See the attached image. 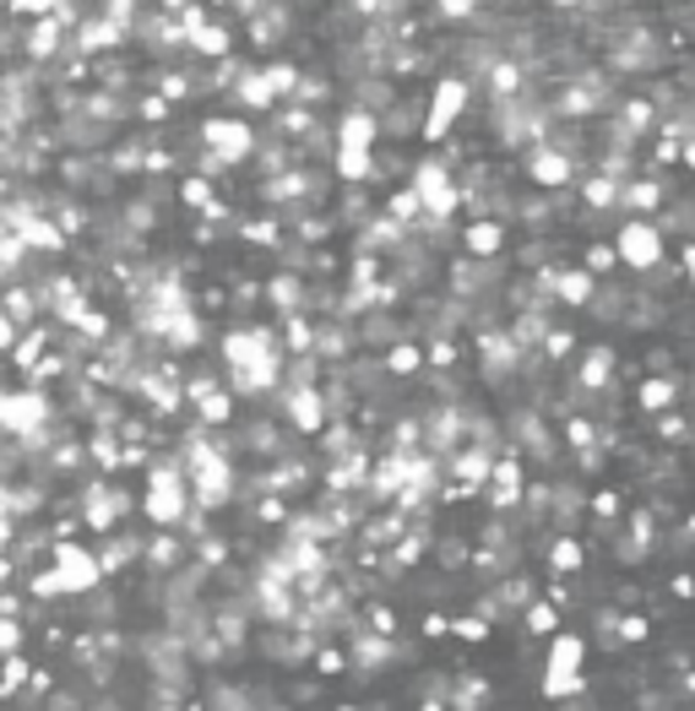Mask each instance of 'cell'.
<instances>
[{
  "mask_svg": "<svg viewBox=\"0 0 695 711\" xmlns=\"http://www.w3.org/2000/svg\"><path fill=\"white\" fill-rule=\"evenodd\" d=\"M201 137H207L218 163H245V158L256 152V131H251L245 120H207Z\"/></svg>",
  "mask_w": 695,
  "mask_h": 711,
  "instance_id": "cell-5",
  "label": "cell"
},
{
  "mask_svg": "<svg viewBox=\"0 0 695 711\" xmlns=\"http://www.w3.org/2000/svg\"><path fill=\"white\" fill-rule=\"evenodd\" d=\"M581 196H587V207H592V212H609V207L619 201V179H609V174H592V179L581 185Z\"/></svg>",
  "mask_w": 695,
  "mask_h": 711,
  "instance_id": "cell-15",
  "label": "cell"
},
{
  "mask_svg": "<svg viewBox=\"0 0 695 711\" xmlns=\"http://www.w3.org/2000/svg\"><path fill=\"white\" fill-rule=\"evenodd\" d=\"M462 245H467V256H506V223L500 218H473L462 229Z\"/></svg>",
  "mask_w": 695,
  "mask_h": 711,
  "instance_id": "cell-9",
  "label": "cell"
},
{
  "mask_svg": "<svg viewBox=\"0 0 695 711\" xmlns=\"http://www.w3.org/2000/svg\"><path fill=\"white\" fill-rule=\"evenodd\" d=\"M414 711H445V701H418Z\"/></svg>",
  "mask_w": 695,
  "mask_h": 711,
  "instance_id": "cell-23",
  "label": "cell"
},
{
  "mask_svg": "<svg viewBox=\"0 0 695 711\" xmlns=\"http://www.w3.org/2000/svg\"><path fill=\"white\" fill-rule=\"evenodd\" d=\"M49 570H55V581H60L66 597H82V592H93V586L104 581L93 549H82V544H71V538H49Z\"/></svg>",
  "mask_w": 695,
  "mask_h": 711,
  "instance_id": "cell-3",
  "label": "cell"
},
{
  "mask_svg": "<svg viewBox=\"0 0 695 711\" xmlns=\"http://www.w3.org/2000/svg\"><path fill=\"white\" fill-rule=\"evenodd\" d=\"M592 278H603V272H614L619 261H614V245H587V261H581Z\"/></svg>",
  "mask_w": 695,
  "mask_h": 711,
  "instance_id": "cell-17",
  "label": "cell"
},
{
  "mask_svg": "<svg viewBox=\"0 0 695 711\" xmlns=\"http://www.w3.org/2000/svg\"><path fill=\"white\" fill-rule=\"evenodd\" d=\"M641 641H652V619H641V614H619V646H641Z\"/></svg>",
  "mask_w": 695,
  "mask_h": 711,
  "instance_id": "cell-16",
  "label": "cell"
},
{
  "mask_svg": "<svg viewBox=\"0 0 695 711\" xmlns=\"http://www.w3.org/2000/svg\"><path fill=\"white\" fill-rule=\"evenodd\" d=\"M592 288H598V278H592L587 267H555V278H549V293H555V304H570V310H587Z\"/></svg>",
  "mask_w": 695,
  "mask_h": 711,
  "instance_id": "cell-8",
  "label": "cell"
},
{
  "mask_svg": "<svg viewBox=\"0 0 695 711\" xmlns=\"http://www.w3.org/2000/svg\"><path fill=\"white\" fill-rule=\"evenodd\" d=\"M451 630H456V641H489V619H478V614H462Z\"/></svg>",
  "mask_w": 695,
  "mask_h": 711,
  "instance_id": "cell-18",
  "label": "cell"
},
{
  "mask_svg": "<svg viewBox=\"0 0 695 711\" xmlns=\"http://www.w3.org/2000/svg\"><path fill=\"white\" fill-rule=\"evenodd\" d=\"M581 663H587V636H576V630H555V636H549V652H544V685H538V696H544V701L587 696L592 679L581 674Z\"/></svg>",
  "mask_w": 695,
  "mask_h": 711,
  "instance_id": "cell-1",
  "label": "cell"
},
{
  "mask_svg": "<svg viewBox=\"0 0 695 711\" xmlns=\"http://www.w3.org/2000/svg\"><path fill=\"white\" fill-rule=\"evenodd\" d=\"M467 93H473V88H467L462 77H445V82L435 88V104H429V115L418 120L429 142H435V137H445V131L462 120V104H467Z\"/></svg>",
  "mask_w": 695,
  "mask_h": 711,
  "instance_id": "cell-4",
  "label": "cell"
},
{
  "mask_svg": "<svg viewBox=\"0 0 695 711\" xmlns=\"http://www.w3.org/2000/svg\"><path fill=\"white\" fill-rule=\"evenodd\" d=\"M695 586H691V575H685V570H680V575H674V597H680V603H685V597H691Z\"/></svg>",
  "mask_w": 695,
  "mask_h": 711,
  "instance_id": "cell-22",
  "label": "cell"
},
{
  "mask_svg": "<svg viewBox=\"0 0 695 711\" xmlns=\"http://www.w3.org/2000/svg\"><path fill=\"white\" fill-rule=\"evenodd\" d=\"M5 5H11V11H33V16H44L55 0H5Z\"/></svg>",
  "mask_w": 695,
  "mask_h": 711,
  "instance_id": "cell-21",
  "label": "cell"
},
{
  "mask_svg": "<svg viewBox=\"0 0 695 711\" xmlns=\"http://www.w3.org/2000/svg\"><path fill=\"white\" fill-rule=\"evenodd\" d=\"M282 408H288V424L299 429V434H321L326 424V397H321V386H288L282 392Z\"/></svg>",
  "mask_w": 695,
  "mask_h": 711,
  "instance_id": "cell-6",
  "label": "cell"
},
{
  "mask_svg": "<svg viewBox=\"0 0 695 711\" xmlns=\"http://www.w3.org/2000/svg\"><path fill=\"white\" fill-rule=\"evenodd\" d=\"M517 619H522V630H533V636H555L559 630V608L549 603V597H533Z\"/></svg>",
  "mask_w": 695,
  "mask_h": 711,
  "instance_id": "cell-14",
  "label": "cell"
},
{
  "mask_svg": "<svg viewBox=\"0 0 695 711\" xmlns=\"http://www.w3.org/2000/svg\"><path fill=\"white\" fill-rule=\"evenodd\" d=\"M680 386H685V381H680L674 370H669V375H647V381L636 386V408H641V413H663V408H674Z\"/></svg>",
  "mask_w": 695,
  "mask_h": 711,
  "instance_id": "cell-11",
  "label": "cell"
},
{
  "mask_svg": "<svg viewBox=\"0 0 695 711\" xmlns=\"http://www.w3.org/2000/svg\"><path fill=\"white\" fill-rule=\"evenodd\" d=\"M445 630H451V619H445V614H424V636H429V641H435V636H445Z\"/></svg>",
  "mask_w": 695,
  "mask_h": 711,
  "instance_id": "cell-20",
  "label": "cell"
},
{
  "mask_svg": "<svg viewBox=\"0 0 695 711\" xmlns=\"http://www.w3.org/2000/svg\"><path fill=\"white\" fill-rule=\"evenodd\" d=\"M658 434H663V440H674V445H680V440H685V419H680V413H669V408H663V419H658Z\"/></svg>",
  "mask_w": 695,
  "mask_h": 711,
  "instance_id": "cell-19",
  "label": "cell"
},
{
  "mask_svg": "<svg viewBox=\"0 0 695 711\" xmlns=\"http://www.w3.org/2000/svg\"><path fill=\"white\" fill-rule=\"evenodd\" d=\"M570 174H576L570 152H559V147H544V142L528 152V179H533V185H544V190H559V185H570Z\"/></svg>",
  "mask_w": 695,
  "mask_h": 711,
  "instance_id": "cell-7",
  "label": "cell"
},
{
  "mask_svg": "<svg viewBox=\"0 0 695 711\" xmlns=\"http://www.w3.org/2000/svg\"><path fill=\"white\" fill-rule=\"evenodd\" d=\"M669 256V240L652 218H625L619 234H614V261H625L630 272H658Z\"/></svg>",
  "mask_w": 695,
  "mask_h": 711,
  "instance_id": "cell-2",
  "label": "cell"
},
{
  "mask_svg": "<svg viewBox=\"0 0 695 711\" xmlns=\"http://www.w3.org/2000/svg\"><path fill=\"white\" fill-rule=\"evenodd\" d=\"M381 370H386V375H397V381H408V375H418V370H424V348H418V342H408V337H397V342L386 348Z\"/></svg>",
  "mask_w": 695,
  "mask_h": 711,
  "instance_id": "cell-12",
  "label": "cell"
},
{
  "mask_svg": "<svg viewBox=\"0 0 695 711\" xmlns=\"http://www.w3.org/2000/svg\"><path fill=\"white\" fill-rule=\"evenodd\" d=\"M581 566H587L581 538H576V533H559L555 544H549V570H555V575H581Z\"/></svg>",
  "mask_w": 695,
  "mask_h": 711,
  "instance_id": "cell-13",
  "label": "cell"
},
{
  "mask_svg": "<svg viewBox=\"0 0 695 711\" xmlns=\"http://www.w3.org/2000/svg\"><path fill=\"white\" fill-rule=\"evenodd\" d=\"M484 707H489V679L484 674H451L445 711H484Z\"/></svg>",
  "mask_w": 695,
  "mask_h": 711,
  "instance_id": "cell-10",
  "label": "cell"
}]
</instances>
